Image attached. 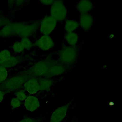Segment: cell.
Returning a JSON list of instances; mask_svg holds the SVG:
<instances>
[{
	"instance_id": "1",
	"label": "cell",
	"mask_w": 122,
	"mask_h": 122,
	"mask_svg": "<svg viewBox=\"0 0 122 122\" xmlns=\"http://www.w3.org/2000/svg\"><path fill=\"white\" fill-rule=\"evenodd\" d=\"M58 60H54L51 57H47L43 60L35 63L22 73L31 77H44L47 74L50 68L56 63Z\"/></svg>"
},
{
	"instance_id": "2",
	"label": "cell",
	"mask_w": 122,
	"mask_h": 122,
	"mask_svg": "<svg viewBox=\"0 0 122 122\" xmlns=\"http://www.w3.org/2000/svg\"><path fill=\"white\" fill-rule=\"evenodd\" d=\"M79 49L77 46H65L58 51V61L67 68L73 65L78 59Z\"/></svg>"
},
{
	"instance_id": "3",
	"label": "cell",
	"mask_w": 122,
	"mask_h": 122,
	"mask_svg": "<svg viewBox=\"0 0 122 122\" xmlns=\"http://www.w3.org/2000/svg\"><path fill=\"white\" fill-rule=\"evenodd\" d=\"M30 77L25 74L13 76L5 80L0 84V90L4 92L15 91L22 87L25 82Z\"/></svg>"
},
{
	"instance_id": "4",
	"label": "cell",
	"mask_w": 122,
	"mask_h": 122,
	"mask_svg": "<svg viewBox=\"0 0 122 122\" xmlns=\"http://www.w3.org/2000/svg\"><path fill=\"white\" fill-rule=\"evenodd\" d=\"M51 16L57 21L64 20L67 16V9L61 0H54L51 4L50 9Z\"/></svg>"
},
{
	"instance_id": "5",
	"label": "cell",
	"mask_w": 122,
	"mask_h": 122,
	"mask_svg": "<svg viewBox=\"0 0 122 122\" xmlns=\"http://www.w3.org/2000/svg\"><path fill=\"white\" fill-rule=\"evenodd\" d=\"M57 21L51 16L48 15L44 17L40 24V31L45 35H49L56 28Z\"/></svg>"
},
{
	"instance_id": "6",
	"label": "cell",
	"mask_w": 122,
	"mask_h": 122,
	"mask_svg": "<svg viewBox=\"0 0 122 122\" xmlns=\"http://www.w3.org/2000/svg\"><path fill=\"white\" fill-rule=\"evenodd\" d=\"M70 107V102H68L56 108L52 113L49 122H61L66 117Z\"/></svg>"
},
{
	"instance_id": "7",
	"label": "cell",
	"mask_w": 122,
	"mask_h": 122,
	"mask_svg": "<svg viewBox=\"0 0 122 122\" xmlns=\"http://www.w3.org/2000/svg\"><path fill=\"white\" fill-rule=\"evenodd\" d=\"M34 45L43 51H48L54 46V42L49 35H43L35 42Z\"/></svg>"
},
{
	"instance_id": "8",
	"label": "cell",
	"mask_w": 122,
	"mask_h": 122,
	"mask_svg": "<svg viewBox=\"0 0 122 122\" xmlns=\"http://www.w3.org/2000/svg\"><path fill=\"white\" fill-rule=\"evenodd\" d=\"M67 68L60 63L59 61L52 65L49 69V71L44 77L51 78L54 76H60L66 72Z\"/></svg>"
},
{
	"instance_id": "9",
	"label": "cell",
	"mask_w": 122,
	"mask_h": 122,
	"mask_svg": "<svg viewBox=\"0 0 122 122\" xmlns=\"http://www.w3.org/2000/svg\"><path fill=\"white\" fill-rule=\"evenodd\" d=\"M79 25L85 31H88L94 23V17L89 13L81 14L79 19Z\"/></svg>"
},
{
	"instance_id": "10",
	"label": "cell",
	"mask_w": 122,
	"mask_h": 122,
	"mask_svg": "<svg viewBox=\"0 0 122 122\" xmlns=\"http://www.w3.org/2000/svg\"><path fill=\"white\" fill-rule=\"evenodd\" d=\"M23 86L26 91L31 94H35L40 90L38 79L35 77L30 78L25 82Z\"/></svg>"
},
{
	"instance_id": "11",
	"label": "cell",
	"mask_w": 122,
	"mask_h": 122,
	"mask_svg": "<svg viewBox=\"0 0 122 122\" xmlns=\"http://www.w3.org/2000/svg\"><path fill=\"white\" fill-rule=\"evenodd\" d=\"M40 22L39 21H35L29 24H26L24 23L21 34L20 37H28L35 33L40 27Z\"/></svg>"
},
{
	"instance_id": "12",
	"label": "cell",
	"mask_w": 122,
	"mask_h": 122,
	"mask_svg": "<svg viewBox=\"0 0 122 122\" xmlns=\"http://www.w3.org/2000/svg\"><path fill=\"white\" fill-rule=\"evenodd\" d=\"M24 106L26 110L34 112L40 106V102L38 98L34 96H29L25 100Z\"/></svg>"
},
{
	"instance_id": "13",
	"label": "cell",
	"mask_w": 122,
	"mask_h": 122,
	"mask_svg": "<svg viewBox=\"0 0 122 122\" xmlns=\"http://www.w3.org/2000/svg\"><path fill=\"white\" fill-rule=\"evenodd\" d=\"M93 8V3L90 0H82L78 1L76 8L81 14L89 13Z\"/></svg>"
},
{
	"instance_id": "14",
	"label": "cell",
	"mask_w": 122,
	"mask_h": 122,
	"mask_svg": "<svg viewBox=\"0 0 122 122\" xmlns=\"http://www.w3.org/2000/svg\"><path fill=\"white\" fill-rule=\"evenodd\" d=\"M40 87V90L49 91L54 84V81L50 78L40 77L37 78Z\"/></svg>"
},
{
	"instance_id": "15",
	"label": "cell",
	"mask_w": 122,
	"mask_h": 122,
	"mask_svg": "<svg viewBox=\"0 0 122 122\" xmlns=\"http://www.w3.org/2000/svg\"><path fill=\"white\" fill-rule=\"evenodd\" d=\"M64 39L69 46H76L79 41V35L75 32H68L64 35Z\"/></svg>"
},
{
	"instance_id": "16",
	"label": "cell",
	"mask_w": 122,
	"mask_h": 122,
	"mask_svg": "<svg viewBox=\"0 0 122 122\" xmlns=\"http://www.w3.org/2000/svg\"><path fill=\"white\" fill-rule=\"evenodd\" d=\"M79 26V23L77 21L71 19H67L65 22L64 29L67 33L72 32H74V30Z\"/></svg>"
},
{
	"instance_id": "17",
	"label": "cell",
	"mask_w": 122,
	"mask_h": 122,
	"mask_svg": "<svg viewBox=\"0 0 122 122\" xmlns=\"http://www.w3.org/2000/svg\"><path fill=\"white\" fill-rule=\"evenodd\" d=\"M22 61V58L21 57L11 56L9 60H8L7 61L0 65L4 66L6 68H10L17 65Z\"/></svg>"
},
{
	"instance_id": "18",
	"label": "cell",
	"mask_w": 122,
	"mask_h": 122,
	"mask_svg": "<svg viewBox=\"0 0 122 122\" xmlns=\"http://www.w3.org/2000/svg\"><path fill=\"white\" fill-rule=\"evenodd\" d=\"M11 35H12V25L11 23H10L0 30V36L5 37Z\"/></svg>"
},
{
	"instance_id": "19",
	"label": "cell",
	"mask_w": 122,
	"mask_h": 122,
	"mask_svg": "<svg viewBox=\"0 0 122 122\" xmlns=\"http://www.w3.org/2000/svg\"><path fill=\"white\" fill-rule=\"evenodd\" d=\"M10 51L7 49H4L0 51V65L7 61L11 57Z\"/></svg>"
},
{
	"instance_id": "20",
	"label": "cell",
	"mask_w": 122,
	"mask_h": 122,
	"mask_svg": "<svg viewBox=\"0 0 122 122\" xmlns=\"http://www.w3.org/2000/svg\"><path fill=\"white\" fill-rule=\"evenodd\" d=\"M20 42L21 43L24 49H25L28 50L30 49L33 46V44L32 42L27 37L22 38L20 41Z\"/></svg>"
},
{
	"instance_id": "21",
	"label": "cell",
	"mask_w": 122,
	"mask_h": 122,
	"mask_svg": "<svg viewBox=\"0 0 122 122\" xmlns=\"http://www.w3.org/2000/svg\"><path fill=\"white\" fill-rule=\"evenodd\" d=\"M8 76L7 69L4 66L0 65V83H2L6 79Z\"/></svg>"
},
{
	"instance_id": "22",
	"label": "cell",
	"mask_w": 122,
	"mask_h": 122,
	"mask_svg": "<svg viewBox=\"0 0 122 122\" xmlns=\"http://www.w3.org/2000/svg\"><path fill=\"white\" fill-rule=\"evenodd\" d=\"M12 49L16 53H19L24 49L20 41H16L12 45Z\"/></svg>"
},
{
	"instance_id": "23",
	"label": "cell",
	"mask_w": 122,
	"mask_h": 122,
	"mask_svg": "<svg viewBox=\"0 0 122 122\" xmlns=\"http://www.w3.org/2000/svg\"><path fill=\"white\" fill-rule=\"evenodd\" d=\"M15 95L16 98L20 101L25 100L27 98L26 94L23 90H20L15 92Z\"/></svg>"
},
{
	"instance_id": "24",
	"label": "cell",
	"mask_w": 122,
	"mask_h": 122,
	"mask_svg": "<svg viewBox=\"0 0 122 122\" xmlns=\"http://www.w3.org/2000/svg\"><path fill=\"white\" fill-rule=\"evenodd\" d=\"M21 104L20 101L17 98H13L11 99L10 102V105L13 108H17L20 106Z\"/></svg>"
},
{
	"instance_id": "25",
	"label": "cell",
	"mask_w": 122,
	"mask_h": 122,
	"mask_svg": "<svg viewBox=\"0 0 122 122\" xmlns=\"http://www.w3.org/2000/svg\"><path fill=\"white\" fill-rule=\"evenodd\" d=\"M41 118H33L30 117H27L22 119L18 122H41Z\"/></svg>"
},
{
	"instance_id": "26",
	"label": "cell",
	"mask_w": 122,
	"mask_h": 122,
	"mask_svg": "<svg viewBox=\"0 0 122 122\" xmlns=\"http://www.w3.org/2000/svg\"><path fill=\"white\" fill-rule=\"evenodd\" d=\"M10 23V21L7 18L0 17V27L4 26Z\"/></svg>"
},
{
	"instance_id": "27",
	"label": "cell",
	"mask_w": 122,
	"mask_h": 122,
	"mask_svg": "<svg viewBox=\"0 0 122 122\" xmlns=\"http://www.w3.org/2000/svg\"><path fill=\"white\" fill-rule=\"evenodd\" d=\"M54 0H40V2H41L42 4L45 5H51Z\"/></svg>"
},
{
	"instance_id": "28",
	"label": "cell",
	"mask_w": 122,
	"mask_h": 122,
	"mask_svg": "<svg viewBox=\"0 0 122 122\" xmlns=\"http://www.w3.org/2000/svg\"><path fill=\"white\" fill-rule=\"evenodd\" d=\"M4 95V92L0 90V103L2 101L3 99Z\"/></svg>"
}]
</instances>
